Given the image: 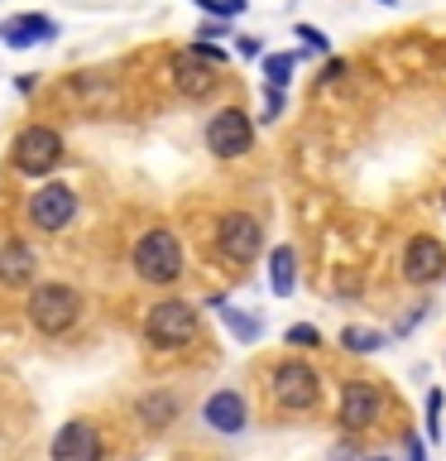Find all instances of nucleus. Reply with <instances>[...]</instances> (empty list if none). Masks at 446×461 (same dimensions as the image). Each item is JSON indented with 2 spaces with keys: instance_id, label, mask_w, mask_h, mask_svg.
Instances as JSON below:
<instances>
[{
  "instance_id": "obj_4",
  "label": "nucleus",
  "mask_w": 446,
  "mask_h": 461,
  "mask_svg": "<svg viewBox=\"0 0 446 461\" xmlns=\"http://www.w3.org/2000/svg\"><path fill=\"white\" fill-rule=\"evenodd\" d=\"M144 337H149V346H158V351L192 346V337H197V308H192V303H183V298L154 303L149 317H144Z\"/></svg>"
},
{
  "instance_id": "obj_15",
  "label": "nucleus",
  "mask_w": 446,
  "mask_h": 461,
  "mask_svg": "<svg viewBox=\"0 0 446 461\" xmlns=\"http://www.w3.org/2000/svg\"><path fill=\"white\" fill-rule=\"evenodd\" d=\"M34 269H39V255L29 250L24 240H5V245H0V284H5V288H24L29 279H34Z\"/></svg>"
},
{
  "instance_id": "obj_27",
  "label": "nucleus",
  "mask_w": 446,
  "mask_h": 461,
  "mask_svg": "<svg viewBox=\"0 0 446 461\" xmlns=\"http://www.w3.org/2000/svg\"><path fill=\"white\" fill-rule=\"evenodd\" d=\"M197 39H226V20H211V24H201V29H197Z\"/></svg>"
},
{
  "instance_id": "obj_19",
  "label": "nucleus",
  "mask_w": 446,
  "mask_h": 461,
  "mask_svg": "<svg viewBox=\"0 0 446 461\" xmlns=\"http://www.w3.org/2000/svg\"><path fill=\"white\" fill-rule=\"evenodd\" d=\"M341 346H345V351L370 356V351H379V346H384V337H379V331H370V327H345L341 331Z\"/></svg>"
},
{
  "instance_id": "obj_20",
  "label": "nucleus",
  "mask_w": 446,
  "mask_h": 461,
  "mask_svg": "<svg viewBox=\"0 0 446 461\" xmlns=\"http://www.w3.org/2000/svg\"><path fill=\"white\" fill-rule=\"evenodd\" d=\"M216 312H221V322L236 331L240 341H254V337H259V322H254V317H245V312H236V308H226L221 298H216Z\"/></svg>"
},
{
  "instance_id": "obj_6",
  "label": "nucleus",
  "mask_w": 446,
  "mask_h": 461,
  "mask_svg": "<svg viewBox=\"0 0 446 461\" xmlns=\"http://www.w3.org/2000/svg\"><path fill=\"white\" fill-rule=\"evenodd\" d=\"M216 250H221L230 265H250L264 250V226L254 221L250 212H226L221 226H216Z\"/></svg>"
},
{
  "instance_id": "obj_30",
  "label": "nucleus",
  "mask_w": 446,
  "mask_h": 461,
  "mask_svg": "<svg viewBox=\"0 0 446 461\" xmlns=\"http://www.w3.org/2000/svg\"><path fill=\"white\" fill-rule=\"evenodd\" d=\"M379 5H394V0H379Z\"/></svg>"
},
{
  "instance_id": "obj_29",
  "label": "nucleus",
  "mask_w": 446,
  "mask_h": 461,
  "mask_svg": "<svg viewBox=\"0 0 446 461\" xmlns=\"http://www.w3.org/2000/svg\"><path fill=\"white\" fill-rule=\"evenodd\" d=\"M259 53H264V43H259V39H240V58H259Z\"/></svg>"
},
{
  "instance_id": "obj_12",
  "label": "nucleus",
  "mask_w": 446,
  "mask_h": 461,
  "mask_svg": "<svg viewBox=\"0 0 446 461\" xmlns=\"http://www.w3.org/2000/svg\"><path fill=\"white\" fill-rule=\"evenodd\" d=\"M173 86H178V96H187V101H207L216 86H221V77H216V63L197 58L192 49H183L173 58Z\"/></svg>"
},
{
  "instance_id": "obj_8",
  "label": "nucleus",
  "mask_w": 446,
  "mask_h": 461,
  "mask_svg": "<svg viewBox=\"0 0 446 461\" xmlns=\"http://www.w3.org/2000/svg\"><path fill=\"white\" fill-rule=\"evenodd\" d=\"M29 226L43 230V236H53V230H63L72 216H77V193H72L67 183H43L34 197H29Z\"/></svg>"
},
{
  "instance_id": "obj_7",
  "label": "nucleus",
  "mask_w": 446,
  "mask_h": 461,
  "mask_svg": "<svg viewBox=\"0 0 446 461\" xmlns=\"http://www.w3.org/2000/svg\"><path fill=\"white\" fill-rule=\"evenodd\" d=\"M250 144H254V121L240 106H221L207 121V149L216 158H240L250 154Z\"/></svg>"
},
{
  "instance_id": "obj_11",
  "label": "nucleus",
  "mask_w": 446,
  "mask_h": 461,
  "mask_svg": "<svg viewBox=\"0 0 446 461\" xmlns=\"http://www.w3.org/2000/svg\"><path fill=\"white\" fill-rule=\"evenodd\" d=\"M446 274V245L437 236H413L408 245H403V279L408 284H437Z\"/></svg>"
},
{
  "instance_id": "obj_22",
  "label": "nucleus",
  "mask_w": 446,
  "mask_h": 461,
  "mask_svg": "<svg viewBox=\"0 0 446 461\" xmlns=\"http://www.w3.org/2000/svg\"><path fill=\"white\" fill-rule=\"evenodd\" d=\"M288 346H302V351H312V346H322V331L308 327V322H298V327H288Z\"/></svg>"
},
{
  "instance_id": "obj_14",
  "label": "nucleus",
  "mask_w": 446,
  "mask_h": 461,
  "mask_svg": "<svg viewBox=\"0 0 446 461\" xmlns=\"http://www.w3.org/2000/svg\"><path fill=\"white\" fill-rule=\"evenodd\" d=\"M58 24L49 14H10V20H0V39L10 43V49H34V43L53 39Z\"/></svg>"
},
{
  "instance_id": "obj_9",
  "label": "nucleus",
  "mask_w": 446,
  "mask_h": 461,
  "mask_svg": "<svg viewBox=\"0 0 446 461\" xmlns=\"http://www.w3.org/2000/svg\"><path fill=\"white\" fill-rule=\"evenodd\" d=\"M379 413H384V394H379V384H370V380H351L341 389V428L345 432H365L379 423Z\"/></svg>"
},
{
  "instance_id": "obj_3",
  "label": "nucleus",
  "mask_w": 446,
  "mask_h": 461,
  "mask_svg": "<svg viewBox=\"0 0 446 461\" xmlns=\"http://www.w3.org/2000/svg\"><path fill=\"white\" fill-rule=\"evenodd\" d=\"M82 317V294L67 284H39L29 294V322H34L43 337H63V331Z\"/></svg>"
},
{
  "instance_id": "obj_17",
  "label": "nucleus",
  "mask_w": 446,
  "mask_h": 461,
  "mask_svg": "<svg viewBox=\"0 0 446 461\" xmlns=\"http://www.w3.org/2000/svg\"><path fill=\"white\" fill-rule=\"evenodd\" d=\"M139 413H144V423H149V428H168L173 418H178V399H173V394H149L139 403Z\"/></svg>"
},
{
  "instance_id": "obj_24",
  "label": "nucleus",
  "mask_w": 446,
  "mask_h": 461,
  "mask_svg": "<svg viewBox=\"0 0 446 461\" xmlns=\"http://www.w3.org/2000/svg\"><path fill=\"white\" fill-rule=\"evenodd\" d=\"M283 106H288V101H283V92H279V86H269V92H264V121H279V115H283Z\"/></svg>"
},
{
  "instance_id": "obj_5",
  "label": "nucleus",
  "mask_w": 446,
  "mask_h": 461,
  "mask_svg": "<svg viewBox=\"0 0 446 461\" xmlns=\"http://www.w3.org/2000/svg\"><path fill=\"white\" fill-rule=\"evenodd\" d=\"M269 389H273V403L288 413H308V409H317V399H322V380H317V370L302 366V360H283V366L269 375Z\"/></svg>"
},
{
  "instance_id": "obj_32",
  "label": "nucleus",
  "mask_w": 446,
  "mask_h": 461,
  "mask_svg": "<svg viewBox=\"0 0 446 461\" xmlns=\"http://www.w3.org/2000/svg\"><path fill=\"white\" fill-rule=\"evenodd\" d=\"M442 207H446V193H442Z\"/></svg>"
},
{
  "instance_id": "obj_26",
  "label": "nucleus",
  "mask_w": 446,
  "mask_h": 461,
  "mask_svg": "<svg viewBox=\"0 0 446 461\" xmlns=\"http://www.w3.org/2000/svg\"><path fill=\"white\" fill-rule=\"evenodd\" d=\"M437 413H442V394L432 389V394H427V428H432V438H437Z\"/></svg>"
},
{
  "instance_id": "obj_25",
  "label": "nucleus",
  "mask_w": 446,
  "mask_h": 461,
  "mask_svg": "<svg viewBox=\"0 0 446 461\" xmlns=\"http://www.w3.org/2000/svg\"><path fill=\"white\" fill-rule=\"evenodd\" d=\"M192 53H197V58H207V63H216V68H221V58H226L221 49H216V43H201V39L192 43Z\"/></svg>"
},
{
  "instance_id": "obj_28",
  "label": "nucleus",
  "mask_w": 446,
  "mask_h": 461,
  "mask_svg": "<svg viewBox=\"0 0 446 461\" xmlns=\"http://www.w3.org/2000/svg\"><path fill=\"white\" fill-rule=\"evenodd\" d=\"M336 77H345V63H341V58H331V63L322 68V82H336Z\"/></svg>"
},
{
  "instance_id": "obj_31",
  "label": "nucleus",
  "mask_w": 446,
  "mask_h": 461,
  "mask_svg": "<svg viewBox=\"0 0 446 461\" xmlns=\"http://www.w3.org/2000/svg\"><path fill=\"white\" fill-rule=\"evenodd\" d=\"M370 461H384V456H370Z\"/></svg>"
},
{
  "instance_id": "obj_1",
  "label": "nucleus",
  "mask_w": 446,
  "mask_h": 461,
  "mask_svg": "<svg viewBox=\"0 0 446 461\" xmlns=\"http://www.w3.org/2000/svg\"><path fill=\"white\" fill-rule=\"evenodd\" d=\"M129 265H135V274L144 284H178L183 279V245L168 226H154L135 240Z\"/></svg>"
},
{
  "instance_id": "obj_2",
  "label": "nucleus",
  "mask_w": 446,
  "mask_h": 461,
  "mask_svg": "<svg viewBox=\"0 0 446 461\" xmlns=\"http://www.w3.org/2000/svg\"><path fill=\"white\" fill-rule=\"evenodd\" d=\"M10 158L20 173H29V178H49V173L67 158V149H63V135H58L53 125H24L10 144Z\"/></svg>"
},
{
  "instance_id": "obj_18",
  "label": "nucleus",
  "mask_w": 446,
  "mask_h": 461,
  "mask_svg": "<svg viewBox=\"0 0 446 461\" xmlns=\"http://www.w3.org/2000/svg\"><path fill=\"white\" fill-rule=\"evenodd\" d=\"M293 68H298V53H269V58H264V82L283 92L288 77H293Z\"/></svg>"
},
{
  "instance_id": "obj_13",
  "label": "nucleus",
  "mask_w": 446,
  "mask_h": 461,
  "mask_svg": "<svg viewBox=\"0 0 446 461\" xmlns=\"http://www.w3.org/2000/svg\"><path fill=\"white\" fill-rule=\"evenodd\" d=\"M201 418H207L216 432L236 438V432H245V423H250V409H245L240 389H216V394L207 399V409H201Z\"/></svg>"
},
{
  "instance_id": "obj_21",
  "label": "nucleus",
  "mask_w": 446,
  "mask_h": 461,
  "mask_svg": "<svg viewBox=\"0 0 446 461\" xmlns=\"http://www.w3.org/2000/svg\"><path fill=\"white\" fill-rule=\"evenodd\" d=\"M192 5L201 14H211V20H236V14H245V5L250 0H192Z\"/></svg>"
},
{
  "instance_id": "obj_16",
  "label": "nucleus",
  "mask_w": 446,
  "mask_h": 461,
  "mask_svg": "<svg viewBox=\"0 0 446 461\" xmlns=\"http://www.w3.org/2000/svg\"><path fill=\"white\" fill-rule=\"evenodd\" d=\"M293 284H298V255H293V245H279V250L269 255V288L279 298H288Z\"/></svg>"
},
{
  "instance_id": "obj_23",
  "label": "nucleus",
  "mask_w": 446,
  "mask_h": 461,
  "mask_svg": "<svg viewBox=\"0 0 446 461\" xmlns=\"http://www.w3.org/2000/svg\"><path fill=\"white\" fill-rule=\"evenodd\" d=\"M293 34H298L302 43H308L312 53H331V39H326V34H322V29H317V24H298Z\"/></svg>"
},
{
  "instance_id": "obj_10",
  "label": "nucleus",
  "mask_w": 446,
  "mask_h": 461,
  "mask_svg": "<svg viewBox=\"0 0 446 461\" xmlns=\"http://www.w3.org/2000/svg\"><path fill=\"white\" fill-rule=\"evenodd\" d=\"M53 461H101L106 456V442H101V428L86 423V418H72V423L58 428L53 438Z\"/></svg>"
}]
</instances>
